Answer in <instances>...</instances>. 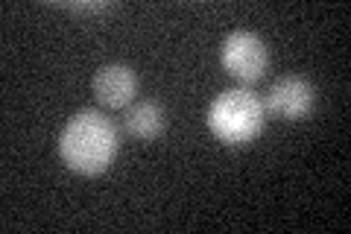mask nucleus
I'll use <instances>...</instances> for the list:
<instances>
[{
    "mask_svg": "<svg viewBox=\"0 0 351 234\" xmlns=\"http://www.w3.org/2000/svg\"><path fill=\"white\" fill-rule=\"evenodd\" d=\"M117 155V129L103 111L82 108L68 117L59 135V159L80 176H97Z\"/></svg>",
    "mask_w": 351,
    "mask_h": 234,
    "instance_id": "nucleus-1",
    "label": "nucleus"
},
{
    "mask_svg": "<svg viewBox=\"0 0 351 234\" xmlns=\"http://www.w3.org/2000/svg\"><path fill=\"white\" fill-rule=\"evenodd\" d=\"M263 124H267V106L246 85L217 94L208 106V129L228 147L252 143L263 132Z\"/></svg>",
    "mask_w": 351,
    "mask_h": 234,
    "instance_id": "nucleus-2",
    "label": "nucleus"
},
{
    "mask_svg": "<svg viewBox=\"0 0 351 234\" xmlns=\"http://www.w3.org/2000/svg\"><path fill=\"white\" fill-rule=\"evenodd\" d=\"M219 59H223V68L234 76L237 82H258L263 73L269 68V47L263 44L261 36L249 30H234L228 32L226 41H223V53H219Z\"/></svg>",
    "mask_w": 351,
    "mask_h": 234,
    "instance_id": "nucleus-3",
    "label": "nucleus"
},
{
    "mask_svg": "<svg viewBox=\"0 0 351 234\" xmlns=\"http://www.w3.org/2000/svg\"><path fill=\"white\" fill-rule=\"evenodd\" d=\"M263 106L281 120H304L316 106V88L304 76H281L269 85Z\"/></svg>",
    "mask_w": 351,
    "mask_h": 234,
    "instance_id": "nucleus-4",
    "label": "nucleus"
},
{
    "mask_svg": "<svg viewBox=\"0 0 351 234\" xmlns=\"http://www.w3.org/2000/svg\"><path fill=\"white\" fill-rule=\"evenodd\" d=\"M138 91V76L123 62L103 65L94 73V97L100 100L106 108H129Z\"/></svg>",
    "mask_w": 351,
    "mask_h": 234,
    "instance_id": "nucleus-5",
    "label": "nucleus"
},
{
    "mask_svg": "<svg viewBox=\"0 0 351 234\" xmlns=\"http://www.w3.org/2000/svg\"><path fill=\"white\" fill-rule=\"evenodd\" d=\"M164 126H167V115H164L161 103H156V100H138L123 115L126 135H132L135 141H156L164 132Z\"/></svg>",
    "mask_w": 351,
    "mask_h": 234,
    "instance_id": "nucleus-6",
    "label": "nucleus"
},
{
    "mask_svg": "<svg viewBox=\"0 0 351 234\" xmlns=\"http://www.w3.org/2000/svg\"><path fill=\"white\" fill-rule=\"evenodd\" d=\"M62 9L76 12V15H94V12H108L112 3H62Z\"/></svg>",
    "mask_w": 351,
    "mask_h": 234,
    "instance_id": "nucleus-7",
    "label": "nucleus"
}]
</instances>
